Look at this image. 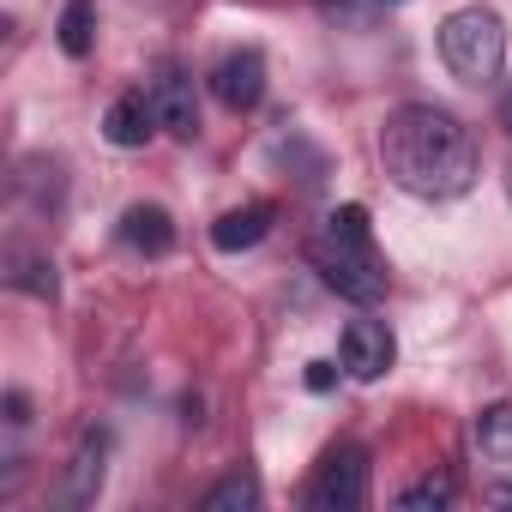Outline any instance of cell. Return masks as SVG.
Here are the masks:
<instances>
[{
  "instance_id": "cell-16",
  "label": "cell",
  "mask_w": 512,
  "mask_h": 512,
  "mask_svg": "<svg viewBox=\"0 0 512 512\" xmlns=\"http://www.w3.org/2000/svg\"><path fill=\"white\" fill-rule=\"evenodd\" d=\"M13 284L31 290V296H55V266L49 260H25V253H19V260H13Z\"/></svg>"
},
{
  "instance_id": "cell-14",
  "label": "cell",
  "mask_w": 512,
  "mask_h": 512,
  "mask_svg": "<svg viewBox=\"0 0 512 512\" xmlns=\"http://www.w3.org/2000/svg\"><path fill=\"white\" fill-rule=\"evenodd\" d=\"M199 506H205V512H247V506H260V482H253L247 470H235V476H223L217 488H205Z\"/></svg>"
},
{
  "instance_id": "cell-19",
  "label": "cell",
  "mask_w": 512,
  "mask_h": 512,
  "mask_svg": "<svg viewBox=\"0 0 512 512\" xmlns=\"http://www.w3.org/2000/svg\"><path fill=\"white\" fill-rule=\"evenodd\" d=\"M500 127H506V133H512V91H506V97H500Z\"/></svg>"
},
{
  "instance_id": "cell-5",
  "label": "cell",
  "mask_w": 512,
  "mask_h": 512,
  "mask_svg": "<svg viewBox=\"0 0 512 512\" xmlns=\"http://www.w3.org/2000/svg\"><path fill=\"white\" fill-rule=\"evenodd\" d=\"M211 97H217L229 115L260 109V97H266V55H260V49H229V55L211 67Z\"/></svg>"
},
{
  "instance_id": "cell-3",
  "label": "cell",
  "mask_w": 512,
  "mask_h": 512,
  "mask_svg": "<svg viewBox=\"0 0 512 512\" xmlns=\"http://www.w3.org/2000/svg\"><path fill=\"white\" fill-rule=\"evenodd\" d=\"M440 61L464 85H494L506 67V19L488 7H458L440 25Z\"/></svg>"
},
{
  "instance_id": "cell-20",
  "label": "cell",
  "mask_w": 512,
  "mask_h": 512,
  "mask_svg": "<svg viewBox=\"0 0 512 512\" xmlns=\"http://www.w3.org/2000/svg\"><path fill=\"white\" fill-rule=\"evenodd\" d=\"M494 500H500V506H512V482H500V488H494Z\"/></svg>"
},
{
  "instance_id": "cell-21",
  "label": "cell",
  "mask_w": 512,
  "mask_h": 512,
  "mask_svg": "<svg viewBox=\"0 0 512 512\" xmlns=\"http://www.w3.org/2000/svg\"><path fill=\"white\" fill-rule=\"evenodd\" d=\"M392 7H398V0H392Z\"/></svg>"
},
{
  "instance_id": "cell-9",
  "label": "cell",
  "mask_w": 512,
  "mask_h": 512,
  "mask_svg": "<svg viewBox=\"0 0 512 512\" xmlns=\"http://www.w3.org/2000/svg\"><path fill=\"white\" fill-rule=\"evenodd\" d=\"M272 199H247V205H235V211H223L217 223H211V247H223V253H241V247H260L266 235H272Z\"/></svg>"
},
{
  "instance_id": "cell-6",
  "label": "cell",
  "mask_w": 512,
  "mask_h": 512,
  "mask_svg": "<svg viewBox=\"0 0 512 512\" xmlns=\"http://www.w3.org/2000/svg\"><path fill=\"white\" fill-rule=\"evenodd\" d=\"M392 356H398V344H392L386 320H350L344 338H338V362H344V374H356V380H380V374L392 368Z\"/></svg>"
},
{
  "instance_id": "cell-1",
  "label": "cell",
  "mask_w": 512,
  "mask_h": 512,
  "mask_svg": "<svg viewBox=\"0 0 512 512\" xmlns=\"http://www.w3.org/2000/svg\"><path fill=\"white\" fill-rule=\"evenodd\" d=\"M380 163L410 199H458L476 181V139L452 109L404 103L380 127Z\"/></svg>"
},
{
  "instance_id": "cell-15",
  "label": "cell",
  "mask_w": 512,
  "mask_h": 512,
  "mask_svg": "<svg viewBox=\"0 0 512 512\" xmlns=\"http://www.w3.org/2000/svg\"><path fill=\"white\" fill-rule=\"evenodd\" d=\"M452 476H422V482H410L404 494H398V506L404 512H428V506H452Z\"/></svg>"
},
{
  "instance_id": "cell-12",
  "label": "cell",
  "mask_w": 512,
  "mask_h": 512,
  "mask_svg": "<svg viewBox=\"0 0 512 512\" xmlns=\"http://www.w3.org/2000/svg\"><path fill=\"white\" fill-rule=\"evenodd\" d=\"M476 446H482V458L512 464V404H488L476 416Z\"/></svg>"
},
{
  "instance_id": "cell-7",
  "label": "cell",
  "mask_w": 512,
  "mask_h": 512,
  "mask_svg": "<svg viewBox=\"0 0 512 512\" xmlns=\"http://www.w3.org/2000/svg\"><path fill=\"white\" fill-rule=\"evenodd\" d=\"M145 91H151V109H157V127L163 133H175V139H193L199 133V97H193V79L187 73L163 67Z\"/></svg>"
},
{
  "instance_id": "cell-10",
  "label": "cell",
  "mask_w": 512,
  "mask_h": 512,
  "mask_svg": "<svg viewBox=\"0 0 512 512\" xmlns=\"http://www.w3.org/2000/svg\"><path fill=\"white\" fill-rule=\"evenodd\" d=\"M103 458H109V434L91 428V434L79 440L73 464H67V488H61L67 506H91V500H97V488H103Z\"/></svg>"
},
{
  "instance_id": "cell-2",
  "label": "cell",
  "mask_w": 512,
  "mask_h": 512,
  "mask_svg": "<svg viewBox=\"0 0 512 512\" xmlns=\"http://www.w3.org/2000/svg\"><path fill=\"white\" fill-rule=\"evenodd\" d=\"M308 260L314 272L344 296V302H362L374 308L386 296V272H380V253H374V235H368V211L362 205H344L326 217L320 241L308 247Z\"/></svg>"
},
{
  "instance_id": "cell-4",
  "label": "cell",
  "mask_w": 512,
  "mask_h": 512,
  "mask_svg": "<svg viewBox=\"0 0 512 512\" xmlns=\"http://www.w3.org/2000/svg\"><path fill=\"white\" fill-rule=\"evenodd\" d=\"M308 506L320 512H362L368 506V458L362 446H338L320 458L314 482H308Z\"/></svg>"
},
{
  "instance_id": "cell-13",
  "label": "cell",
  "mask_w": 512,
  "mask_h": 512,
  "mask_svg": "<svg viewBox=\"0 0 512 512\" xmlns=\"http://www.w3.org/2000/svg\"><path fill=\"white\" fill-rule=\"evenodd\" d=\"M61 49L73 55V61H85L91 55V43H97V7L91 0H67V13H61Z\"/></svg>"
},
{
  "instance_id": "cell-18",
  "label": "cell",
  "mask_w": 512,
  "mask_h": 512,
  "mask_svg": "<svg viewBox=\"0 0 512 512\" xmlns=\"http://www.w3.org/2000/svg\"><path fill=\"white\" fill-rule=\"evenodd\" d=\"M332 380H338L332 362H308V386H314V392H332Z\"/></svg>"
},
{
  "instance_id": "cell-17",
  "label": "cell",
  "mask_w": 512,
  "mask_h": 512,
  "mask_svg": "<svg viewBox=\"0 0 512 512\" xmlns=\"http://www.w3.org/2000/svg\"><path fill=\"white\" fill-rule=\"evenodd\" d=\"M326 7V19H338V25H368V13L380 7V0H320Z\"/></svg>"
},
{
  "instance_id": "cell-8",
  "label": "cell",
  "mask_w": 512,
  "mask_h": 512,
  "mask_svg": "<svg viewBox=\"0 0 512 512\" xmlns=\"http://www.w3.org/2000/svg\"><path fill=\"white\" fill-rule=\"evenodd\" d=\"M157 133V109H151V91H121L103 115V139L121 145V151H139L145 139Z\"/></svg>"
},
{
  "instance_id": "cell-11",
  "label": "cell",
  "mask_w": 512,
  "mask_h": 512,
  "mask_svg": "<svg viewBox=\"0 0 512 512\" xmlns=\"http://www.w3.org/2000/svg\"><path fill=\"white\" fill-rule=\"evenodd\" d=\"M121 241H127L133 253H145V260H163V253L175 247V223H169L163 205H127V217H121Z\"/></svg>"
}]
</instances>
